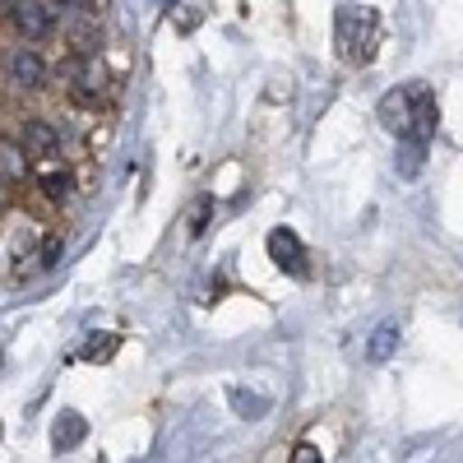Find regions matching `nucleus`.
I'll return each instance as SVG.
<instances>
[{"instance_id": "nucleus-13", "label": "nucleus", "mask_w": 463, "mask_h": 463, "mask_svg": "<svg viewBox=\"0 0 463 463\" xmlns=\"http://www.w3.org/2000/svg\"><path fill=\"white\" fill-rule=\"evenodd\" d=\"M37 190H43L47 204H65V200L74 195V181H70L65 172H43V176H37Z\"/></svg>"}, {"instance_id": "nucleus-4", "label": "nucleus", "mask_w": 463, "mask_h": 463, "mask_svg": "<svg viewBox=\"0 0 463 463\" xmlns=\"http://www.w3.org/2000/svg\"><path fill=\"white\" fill-rule=\"evenodd\" d=\"M61 14H65V43L74 47V56H98V47H102V19L93 14V5L61 10Z\"/></svg>"}, {"instance_id": "nucleus-17", "label": "nucleus", "mask_w": 463, "mask_h": 463, "mask_svg": "<svg viewBox=\"0 0 463 463\" xmlns=\"http://www.w3.org/2000/svg\"><path fill=\"white\" fill-rule=\"evenodd\" d=\"M232 403H237V412H241V417H260V412L269 408L264 399H255V394H246V390H232Z\"/></svg>"}, {"instance_id": "nucleus-21", "label": "nucleus", "mask_w": 463, "mask_h": 463, "mask_svg": "<svg viewBox=\"0 0 463 463\" xmlns=\"http://www.w3.org/2000/svg\"><path fill=\"white\" fill-rule=\"evenodd\" d=\"M0 10H10V0H0Z\"/></svg>"}, {"instance_id": "nucleus-14", "label": "nucleus", "mask_w": 463, "mask_h": 463, "mask_svg": "<svg viewBox=\"0 0 463 463\" xmlns=\"http://www.w3.org/2000/svg\"><path fill=\"white\" fill-rule=\"evenodd\" d=\"M116 343H121V338H116V334H89V347H84V362H111L116 357Z\"/></svg>"}, {"instance_id": "nucleus-8", "label": "nucleus", "mask_w": 463, "mask_h": 463, "mask_svg": "<svg viewBox=\"0 0 463 463\" xmlns=\"http://www.w3.org/2000/svg\"><path fill=\"white\" fill-rule=\"evenodd\" d=\"M269 260H274L279 269H292V274H306V250H301V237L288 227H274L269 232V241H264Z\"/></svg>"}, {"instance_id": "nucleus-5", "label": "nucleus", "mask_w": 463, "mask_h": 463, "mask_svg": "<svg viewBox=\"0 0 463 463\" xmlns=\"http://www.w3.org/2000/svg\"><path fill=\"white\" fill-rule=\"evenodd\" d=\"M5 80H10L14 89H28V93L47 89V61L37 56V47H14V52L5 56Z\"/></svg>"}, {"instance_id": "nucleus-18", "label": "nucleus", "mask_w": 463, "mask_h": 463, "mask_svg": "<svg viewBox=\"0 0 463 463\" xmlns=\"http://www.w3.org/2000/svg\"><path fill=\"white\" fill-rule=\"evenodd\" d=\"M288 463H325V454H320L311 440H301V445L292 449V458H288Z\"/></svg>"}, {"instance_id": "nucleus-9", "label": "nucleus", "mask_w": 463, "mask_h": 463, "mask_svg": "<svg viewBox=\"0 0 463 463\" xmlns=\"http://www.w3.org/2000/svg\"><path fill=\"white\" fill-rule=\"evenodd\" d=\"M408 121H412V93L408 89H390L380 98V126L390 135H399V139H408Z\"/></svg>"}, {"instance_id": "nucleus-20", "label": "nucleus", "mask_w": 463, "mask_h": 463, "mask_svg": "<svg viewBox=\"0 0 463 463\" xmlns=\"http://www.w3.org/2000/svg\"><path fill=\"white\" fill-rule=\"evenodd\" d=\"M61 5H65V10H80V5H89V0H61Z\"/></svg>"}, {"instance_id": "nucleus-15", "label": "nucleus", "mask_w": 463, "mask_h": 463, "mask_svg": "<svg viewBox=\"0 0 463 463\" xmlns=\"http://www.w3.org/2000/svg\"><path fill=\"white\" fill-rule=\"evenodd\" d=\"M421 153H427V144L403 139V153H399V158H403V163H399V172H403V176H417V172H421Z\"/></svg>"}, {"instance_id": "nucleus-16", "label": "nucleus", "mask_w": 463, "mask_h": 463, "mask_svg": "<svg viewBox=\"0 0 463 463\" xmlns=\"http://www.w3.org/2000/svg\"><path fill=\"white\" fill-rule=\"evenodd\" d=\"M209 213H213V195H200L195 209H190V232H195V237L209 227Z\"/></svg>"}, {"instance_id": "nucleus-11", "label": "nucleus", "mask_w": 463, "mask_h": 463, "mask_svg": "<svg viewBox=\"0 0 463 463\" xmlns=\"http://www.w3.org/2000/svg\"><path fill=\"white\" fill-rule=\"evenodd\" d=\"M84 436H89V421H84L80 412H61V417L52 421V445H56V449H74Z\"/></svg>"}, {"instance_id": "nucleus-7", "label": "nucleus", "mask_w": 463, "mask_h": 463, "mask_svg": "<svg viewBox=\"0 0 463 463\" xmlns=\"http://www.w3.org/2000/svg\"><path fill=\"white\" fill-rule=\"evenodd\" d=\"M19 144H24L28 158H37V163H56L61 158V135H56L52 121H43V116H28Z\"/></svg>"}, {"instance_id": "nucleus-12", "label": "nucleus", "mask_w": 463, "mask_h": 463, "mask_svg": "<svg viewBox=\"0 0 463 463\" xmlns=\"http://www.w3.org/2000/svg\"><path fill=\"white\" fill-rule=\"evenodd\" d=\"M394 347H399V325L384 320V325L371 334V343H366V362H390Z\"/></svg>"}, {"instance_id": "nucleus-1", "label": "nucleus", "mask_w": 463, "mask_h": 463, "mask_svg": "<svg viewBox=\"0 0 463 463\" xmlns=\"http://www.w3.org/2000/svg\"><path fill=\"white\" fill-rule=\"evenodd\" d=\"M380 43V14L371 5H343L338 10V52L353 65H371Z\"/></svg>"}, {"instance_id": "nucleus-19", "label": "nucleus", "mask_w": 463, "mask_h": 463, "mask_svg": "<svg viewBox=\"0 0 463 463\" xmlns=\"http://www.w3.org/2000/svg\"><path fill=\"white\" fill-rule=\"evenodd\" d=\"M10 209V195H5V181H0V213H5Z\"/></svg>"}, {"instance_id": "nucleus-10", "label": "nucleus", "mask_w": 463, "mask_h": 463, "mask_svg": "<svg viewBox=\"0 0 463 463\" xmlns=\"http://www.w3.org/2000/svg\"><path fill=\"white\" fill-rule=\"evenodd\" d=\"M28 167H33V158L24 153V144L10 139V135H0V181L19 185V181H28Z\"/></svg>"}, {"instance_id": "nucleus-3", "label": "nucleus", "mask_w": 463, "mask_h": 463, "mask_svg": "<svg viewBox=\"0 0 463 463\" xmlns=\"http://www.w3.org/2000/svg\"><path fill=\"white\" fill-rule=\"evenodd\" d=\"M10 24H14V33L24 37V43H43V37L56 28V5L52 0H10Z\"/></svg>"}, {"instance_id": "nucleus-6", "label": "nucleus", "mask_w": 463, "mask_h": 463, "mask_svg": "<svg viewBox=\"0 0 463 463\" xmlns=\"http://www.w3.org/2000/svg\"><path fill=\"white\" fill-rule=\"evenodd\" d=\"M408 93H412V121H408V139H417V144H431V135H436V126H440L436 93H431L427 84H408Z\"/></svg>"}, {"instance_id": "nucleus-2", "label": "nucleus", "mask_w": 463, "mask_h": 463, "mask_svg": "<svg viewBox=\"0 0 463 463\" xmlns=\"http://www.w3.org/2000/svg\"><path fill=\"white\" fill-rule=\"evenodd\" d=\"M70 93H74V102H84V107H102V102H107V93H111V70H107L102 52L70 61Z\"/></svg>"}]
</instances>
